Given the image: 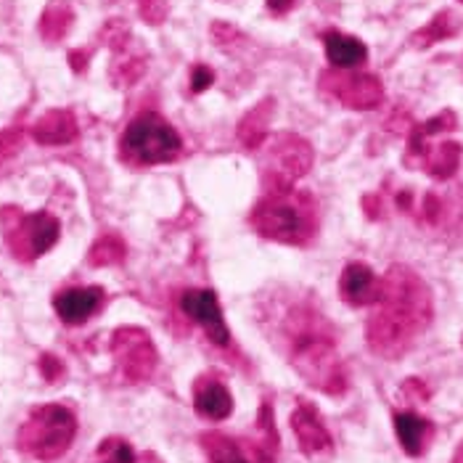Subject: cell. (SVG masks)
Listing matches in <instances>:
<instances>
[{
  "label": "cell",
  "instance_id": "6da1fadb",
  "mask_svg": "<svg viewBox=\"0 0 463 463\" xmlns=\"http://www.w3.org/2000/svg\"><path fill=\"white\" fill-rule=\"evenodd\" d=\"M434 316L431 291L405 265H392L379 281L376 310L368 321V347L379 357L397 360L424 334Z\"/></svg>",
  "mask_w": 463,
  "mask_h": 463
},
{
  "label": "cell",
  "instance_id": "7a4b0ae2",
  "mask_svg": "<svg viewBox=\"0 0 463 463\" xmlns=\"http://www.w3.org/2000/svg\"><path fill=\"white\" fill-rule=\"evenodd\" d=\"M251 228L281 244H305L316 233V204L307 194L299 191H279V194H265L254 204L250 217Z\"/></svg>",
  "mask_w": 463,
  "mask_h": 463
},
{
  "label": "cell",
  "instance_id": "3957f363",
  "mask_svg": "<svg viewBox=\"0 0 463 463\" xmlns=\"http://www.w3.org/2000/svg\"><path fill=\"white\" fill-rule=\"evenodd\" d=\"M456 130V114L453 111H439L437 117L427 119L424 125H416L408 138L405 151V165L408 167H421L434 180H448L458 173L461 165V146L456 141L431 143L434 136Z\"/></svg>",
  "mask_w": 463,
  "mask_h": 463
},
{
  "label": "cell",
  "instance_id": "277c9868",
  "mask_svg": "<svg viewBox=\"0 0 463 463\" xmlns=\"http://www.w3.org/2000/svg\"><path fill=\"white\" fill-rule=\"evenodd\" d=\"M77 419L64 405H40L19 429V448L37 461H56L70 450Z\"/></svg>",
  "mask_w": 463,
  "mask_h": 463
},
{
  "label": "cell",
  "instance_id": "5b68a950",
  "mask_svg": "<svg viewBox=\"0 0 463 463\" xmlns=\"http://www.w3.org/2000/svg\"><path fill=\"white\" fill-rule=\"evenodd\" d=\"M291 365L313 390H321L326 394H342L347 390L345 365L336 355L334 342L323 334H299L291 347Z\"/></svg>",
  "mask_w": 463,
  "mask_h": 463
},
{
  "label": "cell",
  "instance_id": "8992f818",
  "mask_svg": "<svg viewBox=\"0 0 463 463\" xmlns=\"http://www.w3.org/2000/svg\"><path fill=\"white\" fill-rule=\"evenodd\" d=\"M183 148L178 130L165 122V117L146 111L141 117H136L125 136H122V154L130 162L138 165H165L173 162Z\"/></svg>",
  "mask_w": 463,
  "mask_h": 463
},
{
  "label": "cell",
  "instance_id": "52a82bcc",
  "mask_svg": "<svg viewBox=\"0 0 463 463\" xmlns=\"http://www.w3.org/2000/svg\"><path fill=\"white\" fill-rule=\"evenodd\" d=\"M310 167L313 146L299 136L281 133L262 151V185L268 194L291 191L297 180L310 173Z\"/></svg>",
  "mask_w": 463,
  "mask_h": 463
},
{
  "label": "cell",
  "instance_id": "ba28073f",
  "mask_svg": "<svg viewBox=\"0 0 463 463\" xmlns=\"http://www.w3.org/2000/svg\"><path fill=\"white\" fill-rule=\"evenodd\" d=\"M199 442L210 463H273L279 453V437L273 429L260 439H233L222 431H204Z\"/></svg>",
  "mask_w": 463,
  "mask_h": 463
},
{
  "label": "cell",
  "instance_id": "9c48e42d",
  "mask_svg": "<svg viewBox=\"0 0 463 463\" xmlns=\"http://www.w3.org/2000/svg\"><path fill=\"white\" fill-rule=\"evenodd\" d=\"M61 236V225L53 214L35 213V214H19L16 222H5V239L8 247L14 251V257L33 262L40 254L51 250Z\"/></svg>",
  "mask_w": 463,
  "mask_h": 463
},
{
  "label": "cell",
  "instance_id": "30bf717a",
  "mask_svg": "<svg viewBox=\"0 0 463 463\" xmlns=\"http://www.w3.org/2000/svg\"><path fill=\"white\" fill-rule=\"evenodd\" d=\"M111 353H114V360H117V368H119L122 379L130 382V384L146 382L154 373L156 360H159L151 336L143 328H136V326L114 331Z\"/></svg>",
  "mask_w": 463,
  "mask_h": 463
},
{
  "label": "cell",
  "instance_id": "8fae6325",
  "mask_svg": "<svg viewBox=\"0 0 463 463\" xmlns=\"http://www.w3.org/2000/svg\"><path fill=\"white\" fill-rule=\"evenodd\" d=\"M321 90L345 107L368 111L384 101V85L376 74L363 71L328 70L321 74Z\"/></svg>",
  "mask_w": 463,
  "mask_h": 463
},
{
  "label": "cell",
  "instance_id": "7c38bea8",
  "mask_svg": "<svg viewBox=\"0 0 463 463\" xmlns=\"http://www.w3.org/2000/svg\"><path fill=\"white\" fill-rule=\"evenodd\" d=\"M180 307L183 313L196 321L210 336V342L225 347L231 342V331L225 326V318H222V310H220V302H217V294L210 291V288H188L180 299Z\"/></svg>",
  "mask_w": 463,
  "mask_h": 463
},
{
  "label": "cell",
  "instance_id": "4fadbf2b",
  "mask_svg": "<svg viewBox=\"0 0 463 463\" xmlns=\"http://www.w3.org/2000/svg\"><path fill=\"white\" fill-rule=\"evenodd\" d=\"M291 431H294V437H297L299 450H302L305 456H310V458L328 456L331 448H334L331 434H328V429H326V424L321 421L316 405L307 402V400H302V402L294 408V413H291Z\"/></svg>",
  "mask_w": 463,
  "mask_h": 463
},
{
  "label": "cell",
  "instance_id": "5bb4252c",
  "mask_svg": "<svg viewBox=\"0 0 463 463\" xmlns=\"http://www.w3.org/2000/svg\"><path fill=\"white\" fill-rule=\"evenodd\" d=\"M104 305V288L101 286H74L64 288L53 297L56 316L70 326L90 321Z\"/></svg>",
  "mask_w": 463,
  "mask_h": 463
},
{
  "label": "cell",
  "instance_id": "9a60e30c",
  "mask_svg": "<svg viewBox=\"0 0 463 463\" xmlns=\"http://www.w3.org/2000/svg\"><path fill=\"white\" fill-rule=\"evenodd\" d=\"M339 294L345 297V302L363 307V305H373L379 299V279L373 276V270L363 262H350L342 273L339 281Z\"/></svg>",
  "mask_w": 463,
  "mask_h": 463
},
{
  "label": "cell",
  "instance_id": "2e32d148",
  "mask_svg": "<svg viewBox=\"0 0 463 463\" xmlns=\"http://www.w3.org/2000/svg\"><path fill=\"white\" fill-rule=\"evenodd\" d=\"M194 405L196 411L210 419V421H222L231 416L233 411V397L228 392V387L220 382V379H213V376H204L196 382V392H194Z\"/></svg>",
  "mask_w": 463,
  "mask_h": 463
},
{
  "label": "cell",
  "instance_id": "e0dca14e",
  "mask_svg": "<svg viewBox=\"0 0 463 463\" xmlns=\"http://www.w3.org/2000/svg\"><path fill=\"white\" fill-rule=\"evenodd\" d=\"M33 138L45 146H61V143H71L77 138V122L74 114L64 111V109H53L48 114H43L33 128Z\"/></svg>",
  "mask_w": 463,
  "mask_h": 463
},
{
  "label": "cell",
  "instance_id": "ac0fdd59",
  "mask_svg": "<svg viewBox=\"0 0 463 463\" xmlns=\"http://www.w3.org/2000/svg\"><path fill=\"white\" fill-rule=\"evenodd\" d=\"M394 431H397V439H400L402 450L416 458V456L424 453L434 427L413 411H400V413H394Z\"/></svg>",
  "mask_w": 463,
  "mask_h": 463
},
{
  "label": "cell",
  "instance_id": "d6986e66",
  "mask_svg": "<svg viewBox=\"0 0 463 463\" xmlns=\"http://www.w3.org/2000/svg\"><path fill=\"white\" fill-rule=\"evenodd\" d=\"M326 56L336 70H355L368 59V48L357 37L328 33L326 35Z\"/></svg>",
  "mask_w": 463,
  "mask_h": 463
},
{
  "label": "cell",
  "instance_id": "ffe728a7",
  "mask_svg": "<svg viewBox=\"0 0 463 463\" xmlns=\"http://www.w3.org/2000/svg\"><path fill=\"white\" fill-rule=\"evenodd\" d=\"M273 99H265V101H260L257 107L250 109L244 117H241V122H239V141L244 148H257V146H262V141L268 138V128H270V117H273Z\"/></svg>",
  "mask_w": 463,
  "mask_h": 463
},
{
  "label": "cell",
  "instance_id": "44dd1931",
  "mask_svg": "<svg viewBox=\"0 0 463 463\" xmlns=\"http://www.w3.org/2000/svg\"><path fill=\"white\" fill-rule=\"evenodd\" d=\"M453 35H456L453 14H450V11H442V14H437V16L429 22L427 27H421V30L413 35V45L429 48V45H434V43H439V40H448V37Z\"/></svg>",
  "mask_w": 463,
  "mask_h": 463
},
{
  "label": "cell",
  "instance_id": "7402d4cb",
  "mask_svg": "<svg viewBox=\"0 0 463 463\" xmlns=\"http://www.w3.org/2000/svg\"><path fill=\"white\" fill-rule=\"evenodd\" d=\"M122 260H125V244L117 236L99 239L93 244V250H90V265H99V268H104V265H119Z\"/></svg>",
  "mask_w": 463,
  "mask_h": 463
},
{
  "label": "cell",
  "instance_id": "603a6c76",
  "mask_svg": "<svg viewBox=\"0 0 463 463\" xmlns=\"http://www.w3.org/2000/svg\"><path fill=\"white\" fill-rule=\"evenodd\" d=\"M70 24H71L70 8H67V5H51V8L43 14L40 30H43V35L48 37V40H59V37L70 30Z\"/></svg>",
  "mask_w": 463,
  "mask_h": 463
},
{
  "label": "cell",
  "instance_id": "cb8c5ba5",
  "mask_svg": "<svg viewBox=\"0 0 463 463\" xmlns=\"http://www.w3.org/2000/svg\"><path fill=\"white\" fill-rule=\"evenodd\" d=\"M99 456L104 458V463H136L133 448H130L125 439H119V437H109V439H104L101 448H99Z\"/></svg>",
  "mask_w": 463,
  "mask_h": 463
},
{
  "label": "cell",
  "instance_id": "d4e9b609",
  "mask_svg": "<svg viewBox=\"0 0 463 463\" xmlns=\"http://www.w3.org/2000/svg\"><path fill=\"white\" fill-rule=\"evenodd\" d=\"M141 5V16L148 24H162L167 19V0H138Z\"/></svg>",
  "mask_w": 463,
  "mask_h": 463
},
{
  "label": "cell",
  "instance_id": "484cf974",
  "mask_svg": "<svg viewBox=\"0 0 463 463\" xmlns=\"http://www.w3.org/2000/svg\"><path fill=\"white\" fill-rule=\"evenodd\" d=\"M213 82L214 71L210 70V67H204V64L194 67V71H191V90H194V93H204Z\"/></svg>",
  "mask_w": 463,
  "mask_h": 463
},
{
  "label": "cell",
  "instance_id": "4316f807",
  "mask_svg": "<svg viewBox=\"0 0 463 463\" xmlns=\"http://www.w3.org/2000/svg\"><path fill=\"white\" fill-rule=\"evenodd\" d=\"M19 143H22V136H19V133H5V136L0 138V162L8 159V156H14V154L19 151Z\"/></svg>",
  "mask_w": 463,
  "mask_h": 463
},
{
  "label": "cell",
  "instance_id": "83f0119b",
  "mask_svg": "<svg viewBox=\"0 0 463 463\" xmlns=\"http://www.w3.org/2000/svg\"><path fill=\"white\" fill-rule=\"evenodd\" d=\"M40 368H43V376L48 379V382H56L59 376H61V363L56 360L53 355H43V360H40Z\"/></svg>",
  "mask_w": 463,
  "mask_h": 463
},
{
  "label": "cell",
  "instance_id": "f1b7e54d",
  "mask_svg": "<svg viewBox=\"0 0 463 463\" xmlns=\"http://www.w3.org/2000/svg\"><path fill=\"white\" fill-rule=\"evenodd\" d=\"M439 199L434 196V194H429L427 199H424V220L427 222H437V217H439Z\"/></svg>",
  "mask_w": 463,
  "mask_h": 463
},
{
  "label": "cell",
  "instance_id": "f546056e",
  "mask_svg": "<svg viewBox=\"0 0 463 463\" xmlns=\"http://www.w3.org/2000/svg\"><path fill=\"white\" fill-rule=\"evenodd\" d=\"M294 3H297V0H268V8H270L273 14H286V11L294 8Z\"/></svg>",
  "mask_w": 463,
  "mask_h": 463
},
{
  "label": "cell",
  "instance_id": "4dcf8cb0",
  "mask_svg": "<svg viewBox=\"0 0 463 463\" xmlns=\"http://www.w3.org/2000/svg\"><path fill=\"white\" fill-rule=\"evenodd\" d=\"M453 463H463V445L456 450V458H453Z\"/></svg>",
  "mask_w": 463,
  "mask_h": 463
},
{
  "label": "cell",
  "instance_id": "1f68e13d",
  "mask_svg": "<svg viewBox=\"0 0 463 463\" xmlns=\"http://www.w3.org/2000/svg\"><path fill=\"white\" fill-rule=\"evenodd\" d=\"M461 3H463V0H461Z\"/></svg>",
  "mask_w": 463,
  "mask_h": 463
}]
</instances>
